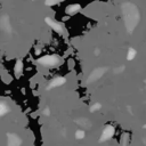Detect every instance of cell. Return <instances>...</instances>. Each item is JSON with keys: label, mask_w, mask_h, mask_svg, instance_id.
<instances>
[{"label": "cell", "mask_w": 146, "mask_h": 146, "mask_svg": "<svg viewBox=\"0 0 146 146\" xmlns=\"http://www.w3.org/2000/svg\"><path fill=\"white\" fill-rule=\"evenodd\" d=\"M40 62L43 63V65H52V64H55L57 62V59L55 57H44Z\"/></svg>", "instance_id": "6da1fadb"}, {"label": "cell", "mask_w": 146, "mask_h": 146, "mask_svg": "<svg viewBox=\"0 0 146 146\" xmlns=\"http://www.w3.org/2000/svg\"><path fill=\"white\" fill-rule=\"evenodd\" d=\"M112 135H113V128H112V127H107V128L105 129L104 133H103V140L110 138Z\"/></svg>", "instance_id": "7a4b0ae2"}, {"label": "cell", "mask_w": 146, "mask_h": 146, "mask_svg": "<svg viewBox=\"0 0 146 146\" xmlns=\"http://www.w3.org/2000/svg\"><path fill=\"white\" fill-rule=\"evenodd\" d=\"M9 137V136H8ZM19 145V139L14 138L13 136H10L8 138V146H18Z\"/></svg>", "instance_id": "3957f363"}, {"label": "cell", "mask_w": 146, "mask_h": 146, "mask_svg": "<svg viewBox=\"0 0 146 146\" xmlns=\"http://www.w3.org/2000/svg\"><path fill=\"white\" fill-rule=\"evenodd\" d=\"M76 136H78V138H82V137H83V132H81V131H79V132L76 133Z\"/></svg>", "instance_id": "277c9868"}, {"label": "cell", "mask_w": 146, "mask_h": 146, "mask_svg": "<svg viewBox=\"0 0 146 146\" xmlns=\"http://www.w3.org/2000/svg\"><path fill=\"white\" fill-rule=\"evenodd\" d=\"M133 54H135V51L131 49V50H130V56H129V58H132V57H133Z\"/></svg>", "instance_id": "5b68a950"}]
</instances>
